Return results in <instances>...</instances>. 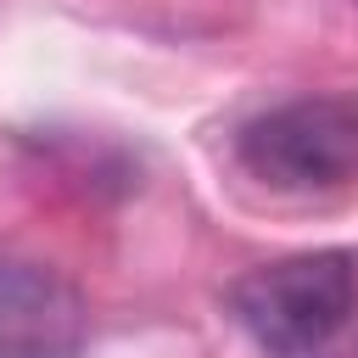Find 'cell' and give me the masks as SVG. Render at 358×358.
I'll list each match as a JSON object with an SVG mask.
<instances>
[{
    "instance_id": "1",
    "label": "cell",
    "mask_w": 358,
    "mask_h": 358,
    "mask_svg": "<svg viewBox=\"0 0 358 358\" xmlns=\"http://www.w3.org/2000/svg\"><path fill=\"white\" fill-rule=\"evenodd\" d=\"M358 302V257L352 252H302L263 263L229 285V308L257 347L274 358L319 352Z\"/></svg>"
},
{
    "instance_id": "3",
    "label": "cell",
    "mask_w": 358,
    "mask_h": 358,
    "mask_svg": "<svg viewBox=\"0 0 358 358\" xmlns=\"http://www.w3.org/2000/svg\"><path fill=\"white\" fill-rule=\"evenodd\" d=\"M90 336L84 296L50 263L0 252V358H78Z\"/></svg>"
},
{
    "instance_id": "2",
    "label": "cell",
    "mask_w": 358,
    "mask_h": 358,
    "mask_svg": "<svg viewBox=\"0 0 358 358\" xmlns=\"http://www.w3.org/2000/svg\"><path fill=\"white\" fill-rule=\"evenodd\" d=\"M241 162L274 190L341 185L358 162V101L313 95L274 106L241 129Z\"/></svg>"
}]
</instances>
